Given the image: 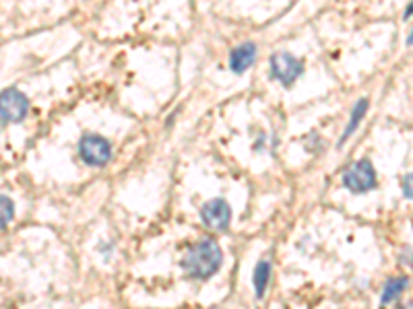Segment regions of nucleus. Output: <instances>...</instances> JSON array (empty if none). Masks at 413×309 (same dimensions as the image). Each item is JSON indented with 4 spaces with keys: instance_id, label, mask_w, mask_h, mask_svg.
<instances>
[{
    "instance_id": "12",
    "label": "nucleus",
    "mask_w": 413,
    "mask_h": 309,
    "mask_svg": "<svg viewBox=\"0 0 413 309\" xmlns=\"http://www.w3.org/2000/svg\"><path fill=\"white\" fill-rule=\"evenodd\" d=\"M401 192L407 200H413V171L401 180Z\"/></svg>"
},
{
    "instance_id": "14",
    "label": "nucleus",
    "mask_w": 413,
    "mask_h": 309,
    "mask_svg": "<svg viewBox=\"0 0 413 309\" xmlns=\"http://www.w3.org/2000/svg\"><path fill=\"white\" fill-rule=\"evenodd\" d=\"M112 249H114V244H112V242L99 246V254L103 256V260H110V258H112Z\"/></svg>"
},
{
    "instance_id": "5",
    "label": "nucleus",
    "mask_w": 413,
    "mask_h": 309,
    "mask_svg": "<svg viewBox=\"0 0 413 309\" xmlns=\"http://www.w3.org/2000/svg\"><path fill=\"white\" fill-rule=\"evenodd\" d=\"M30 114V99L19 89H4L0 93V120L4 124L23 122Z\"/></svg>"
},
{
    "instance_id": "18",
    "label": "nucleus",
    "mask_w": 413,
    "mask_h": 309,
    "mask_svg": "<svg viewBox=\"0 0 413 309\" xmlns=\"http://www.w3.org/2000/svg\"><path fill=\"white\" fill-rule=\"evenodd\" d=\"M399 309H413V301H409V303H405V305H401Z\"/></svg>"
},
{
    "instance_id": "16",
    "label": "nucleus",
    "mask_w": 413,
    "mask_h": 309,
    "mask_svg": "<svg viewBox=\"0 0 413 309\" xmlns=\"http://www.w3.org/2000/svg\"><path fill=\"white\" fill-rule=\"evenodd\" d=\"M413 17V2L407 6V11H405V15H403V19H412Z\"/></svg>"
},
{
    "instance_id": "7",
    "label": "nucleus",
    "mask_w": 413,
    "mask_h": 309,
    "mask_svg": "<svg viewBox=\"0 0 413 309\" xmlns=\"http://www.w3.org/2000/svg\"><path fill=\"white\" fill-rule=\"evenodd\" d=\"M258 48L255 41H244L240 46H236L229 54V70L234 74H244L256 60Z\"/></svg>"
},
{
    "instance_id": "17",
    "label": "nucleus",
    "mask_w": 413,
    "mask_h": 309,
    "mask_svg": "<svg viewBox=\"0 0 413 309\" xmlns=\"http://www.w3.org/2000/svg\"><path fill=\"white\" fill-rule=\"evenodd\" d=\"M407 44H409V46H413V27H412V31H409V35H407Z\"/></svg>"
},
{
    "instance_id": "6",
    "label": "nucleus",
    "mask_w": 413,
    "mask_h": 309,
    "mask_svg": "<svg viewBox=\"0 0 413 309\" xmlns=\"http://www.w3.org/2000/svg\"><path fill=\"white\" fill-rule=\"evenodd\" d=\"M201 221L213 229V231H225L231 223V206L225 198H211L201 209Z\"/></svg>"
},
{
    "instance_id": "13",
    "label": "nucleus",
    "mask_w": 413,
    "mask_h": 309,
    "mask_svg": "<svg viewBox=\"0 0 413 309\" xmlns=\"http://www.w3.org/2000/svg\"><path fill=\"white\" fill-rule=\"evenodd\" d=\"M267 140H269L267 134H265L262 130H258L255 143H253V151H255V153H265V151H267Z\"/></svg>"
},
{
    "instance_id": "4",
    "label": "nucleus",
    "mask_w": 413,
    "mask_h": 309,
    "mask_svg": "<svg viewBox=\"0 0 413 309\" xmlns=\"http://www.w3.org/2000/svg\"><path fill=\"white\" fill-rule=\"evenodd\" d=\"M269 74L273 81L289 89L302 74H304V62L287 52H275L269 58Z\"/></svg>"
},
{
    "instance_id": "11",
    "label": "nucleus",
    "mask_w": 413,
    "mask_h": 309,
    "mask_svg": "<svg viewBox=\"0 0 413 309\" xmlns=\"http://www.w3.org/2000/svg\"><path fill=\"white\" fill-rule=\"evenodd\" d=\"M13 218H15V202L8 196L0 194V231L6 229Z\"/></svg>"
},
{
    "instance_id": "2",
    "label": "nucleus",
    "mask_w": 413,
    "mask_h": 309,
    "mask_svg": "<svg viewBox=\"0 0 413 309\" xmlns=\"http://www.w3.org/2000/svg\"><path fill=\"white\" fill-rule=\"evenodd\" d=\"M79 159L89 167H103L112 159V143L96 132H85L77 145Z\"/></svg>"
},
{
    "instance_id": "10",
    "label": "nucleus",
    "mask_w": 413,
    "mask_h": 309,
    "mask_svg": "<svg viewBox=\"0 0 413 309\" xmlns=\"http://www.w3.org/2000/svg\"><path fill=\"white\" fill-rule=\"evenodd\" d=\"M366 112H368V99H360V101H355V105H353V110H351L350 124H348V128H345V132H343V136H341V140H339V147H343V145H345V140H348L351 134L355 132V128H357L360 122L364 120Z\"/></svg>"
},
{
    "instance_id": "1",
    "label": "nucleus",
    "mask_w": 413,
    "mask_h": 309,
    "mask_svg": "<svg viewBox=\"0 0 413 309\" xmlns=\"http://www.w3.org/2000/svg\"><path fill=\"white\" fill-rule=\"evenodd\" d=\"M222 264V246L215 239H201L192 244L182 258V270L192 280H207L215 277Z\"/></svg>"
},
{
    "instance_id": "3",
    "label": "nucleus",
    "mask_w": 413,
    "mask_h": 309,
    "mask_svg": "<svg viewBox=\"0 0 413 309\" xmlns=\"http://www.w3.org/2000/svg\"><path fill=\"white\" fill-rule=\"evenodd\" d=\"M341 182H343V188L350 190L351 194H366L376 188L379 178H376V169H374L372 161L360 159V161L351 163L350 167H345Z\"/></svg>"
},
{
    "instance_id": "8",
    "label": "nucleus",
    "mask_w": 413,
    "mask_h": 309,
    "mask_svg": "<svg viewBox=\"0 0 413 309\" xmlns=\"http://www.w3.org/2000/svg\"><path fill=\"white\" fill-rule=\"evenodd\" d=\"M271 275H273V266L269 260H260L255 266V272H253V284H255V295L256 299H262L267 289H269V282H271Z\"/></svg>"
},
{
    "instance_id": "9",
    "label": "nucleus",
    "mask_w": 413,
    "mask_h": 309,
    "mask_svg": "<svg viewBox=\"0 0 413 309\" xmlns=\"http://www.w3.org/2000/svg\"><path fill=\"white\" fill-rule=\"evenodd\" d=\"M407 284H409V278L407 277L388 278V280H386V284H384V289H382V297H381L382 305H388V303H393L395 299H399V297L405 293Z\"/></svg>"
},
{
    "instance_id": "15",
    "label": "nucleus",
    "mask_w": 413,
    "mask_h": 309,
    "mask_svg": "<svg viewBox=\"0 0 413 309\" xmlns=\"http://www.w3.org/2000/svg\"><path fill=\"white\" fill-rule=\"evenodd\" d=\"M401 264H405V266H412L413 264V249H403V254H401Z\"/></svg>"
}]
</instances>
